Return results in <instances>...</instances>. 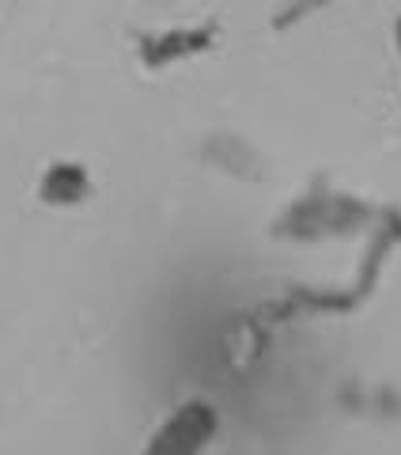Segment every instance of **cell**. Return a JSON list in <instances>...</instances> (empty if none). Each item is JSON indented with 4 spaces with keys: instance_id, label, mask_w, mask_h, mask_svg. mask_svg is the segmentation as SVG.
<instances>
[{
    "instance_id": "cell-1",
    "label": "cell",
    "mask_w": 401,
    "mask_h": 455,
    "mask_svg": "<svg viewBox=\"0 0 401 455\" xmlns=\"http://www.w3.org/2000/svg\"><path fill=\"white\" fill-rule=\"evenodd\" d=\"M212 433H216V414H212V406L190 403V406H182L178 414L167 418V425L155 433V440L148 444L145 455H197L212 440Z\"/></svg>"
},
{
    "instance_id": "cell-2",
    "label": "cell",
    "mask_w": 401,
    "mask_h": 455,
    "mask_svg": "<svg viewBox=\"0 0 401 455\" xmlns=\"http://www.w3.org/2000/svg\"><path fill=\"white\" fill-rule=\"evenodd\" d=\"M88 171L76 167V164H53L46 175H42V202L46 205H57V209H65V205H80L83 197H88Z\"/></svg>"
},
{
    "instance_id": "cell-3",
    "label": "cell",
    "mask_w": 401,
    "mask_h": 455,
    "mask_svg": "<svg viewBox=\"0 0 401 455\" xmlns=\"http://www.w3.org/2000/svg\"><path fill=\"white\" fill-rule=\"evenodd\" d=\"M208 42H212L208 27H197V31H170V35H163V38H152L148 46H145V57H148L152 65H163V61H175V57L205 50Z\"/></svg>"
}]
</instances>
